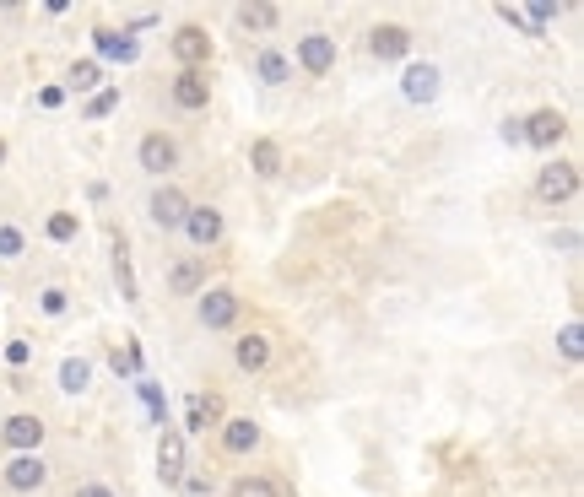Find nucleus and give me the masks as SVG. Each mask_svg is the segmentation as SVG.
<instances>
[{
	"label": "nucleus",
	"instance_id": "obj_1",
	"mask_svg": "<svg viewBox=\"0 0 584 497\" xmlns=\"http://www.w3.org/2000/svg\"><path fill=\"white\" fill-rule=\"evenodd\" d=\"M574 190H579V168L574 163H547L536 173V200H547V206L574 200Z\"/></svg>",
	"mask_w": 584,
	"mask_h": 497
},
{
	"label": "nucleus",
	"instance_id": "obj_2",
	"mask_svg": "<svg viewBox=\"0 0 584 497\" xmlns=\"http://www.w3.org/2000/svg\"><path fill=\"white\" fill-rule=\"evenodd\" d=\"M563 136H568V119L557 114V109H536V114H530L525 125H520V141H530L536 152H552V146L563 141Z\"/></svg>",
	"mask_w": 584,
	"mask_h": 497
},
{
	"label": "nucleus",
	"instance_id": "obj_3",
	"mask_svg": "<svg viewBox=\"0 0 584 497\" xmlns=\"http://www.w3.org/2000/svg\"><path fill=\"white\" fill-rule=\"evenodd\" d=\"M195 319H201L206 330H228L238 319V298L228 287H211V292H201V303H195Z\"/></svg>",
	"mask_w": 584,
	"mask_h": 497
},
{
	"label": "nucleus",
	"instance_id": "obj_4",
	"mask_svg": "<svg viewBox=\"0 0 584 497\" xmlns=\"http://www.w3.org/2000/svg\"><path fill=\"white\" fill-rule=\"evenodd\" d=\"M330 65H336V38H330V33H303L298 38V71L325 76Z\"/></svg>",
	"mask_w": 584,
	"mask_h": 497
},
{
	"label": "nucleus",
	"instance_id": "obj_5",
	"mask_svg": "<svg viewBox=\"0 0 584 497\" xmlns=\"http://www.w3.org/2000/svg\"><path fill=\"white\" fill-rule=\"evenodd\" d=\"M0 438H6V449H17V454H38V443H44V422H38L33 411H17V416H6Z\"/></svg>",
	"mask_w": 584,
	"mask_h": 497
},
{
	"label": "nucleus",
	"instance_id": "obj_6",
	"mask_svg": "<svg viewBox=\"0 0 584 497\" xmlns=\"http://www.w3.org/2000/svg\"><path fill=\"white\" fill-rule=\"evenodd\" d=\"M217 422H222V395L195 389V395L184 400V433H211Z\"/></svg>",
	"mask_w": 584,
	"mask_h": 497
},
{
	"label": "nucleus",
	"instance_id": "obj_7",
	"mask_svg": "<svg viewBox=\"0 0 584 497\" xmlns=\"http://www.w3.org/2000/svg\"><path fill=\"white\" fill-rule=\"evenodd\" d=\"M184 211H190V200H184V190H174V184L152 190V200H146V217L157 227H184Z\"/></svg>",
	"mask_w": 584,
	"mask_h": 497
},
{
	"label": "nucleus",
	"instance_id": "obj_8",
	"mask_svg": "<svg viewBox=\"0 0 584 497\" xmlns=\"http://www.w3.org/2000/svg\"><path fill=\"white\" fill-rule=\"evenodd\" d=\"M49 481V465L38 460V454H11V465H6V487L11 492H38Z\"/></svg>",
	"mask_w": 584,
	"mask_h": 497
},
{
	"label": "nucleus",
	"instance_id": "obj_9",
	"mask_svg": "<svg viewBox=\"0 0 584 497\" xmlns=\"http://www.w3.org/2000/svg\"><path fill=\"white\" fill-rule=\"evenodd\" d=\"M184 233H190L195 249H211L222 238V211L217 206H190L184 211Z\"/></svg>",
	"mask_w": 584,
	"mask_h": 497
},
{
	"label": "nucleus",
	"instance_id": "obj_10",
	"mask_svg": "<svg viewBox=\"0 0 584 497\" xmlns=\"http://www.w3.org/2000/svg\"><path fill=\"white\" fill-rule=\"evenodd\" d=\"M157 476H163L168 487H179L184 481V433L179 427H168V433L157 438Z\"/></svg>",
	"mask_w": 584,
	"mask_h": 497
},
{
	"label": "nucleus",
	"instance_id": "obj_11",
	"mask_svg": "<svg viewBox=\"0 0 584 497\" xmlns=\"http://www.w3.org/2000/svg\"><path fill=\"white\" fill-rule=\"evenodd\" d=\"M174 55L184 60V71H201L211 60V33L206 28H179L174 33Z\"/></svg>",
	"mask_w": 584,
	"mask_h": 497
},
{
	"label": "nucleus",
	"instance_id": "obj_12",
	"mask_svg": "<svg viewBox=\"0 0 584 497\" xmlns=\"http://www.w3.org/2000/svg\"><path fill=\"white\" fill-rule=\"evenodd\" d=\"M168 287H174L179 298H201V292H206V260H201V254H190V260H174V271H168Z\"/></svg>",
	"mask_w": 584,
	"mask_h": 497
},
{
	"label": "nucleus",
	"instance_id": "obj_13",
	"mask_svg": "<svg viewBox=\"0 0 584 497\" xmlns=\"http://www.w3.org/2000/svg\"><path fill=\"white\" fill-rule=\"evenodd\" d=\"M136 157H141V168L152 173V179H163V173L179 163V146H174V136H146Z\"/></svg>",
	"mask_w": 584,
	"mask_h": 497
},
{
	"label": "nucleus",
	"instance_id": "obj_14",
	"mask_svg": "<svg viewBox=\"0 0 584 497\" xmlns=\"http://www.w3.org/2000/svg\"><path fill=\"white\" fill-rule=\"evenodd\" d=\"M438 65H406V76H401V92H406V103H433L438 98Z\"/></svg>",
	"mask_w": 584,
	"mask_h": 497
},
{
	"label": "nucleus",
	"instance_id": "obj_15",
	"mask_svg": "<svg viewBox=\"0 0 584 497\" xmlns=\"http://www.w3.org/2000/svg\"><path fill=\"white\" fill-rule=\"evenodd\" d=\"M233 362H238L244 373H265V368H271V341H265V335H255V330L238 335V341H233Z\"/></svg>",
	"mask_w": 584,
	"mask_h": 497
},
{
	"label": "nucleus",
	"instance_id": "obj_16",
	"mask_svg": "<svg viewBox=\"0 0 584 497\" xmlns=\"http://www.w3.org/2000/svg\"><path fill=\"white\" fill-rule=\"evenodd\" d=\"M255 443H260L255 416H228V422H222V449L228 454H255Z\"/></svg>",
	"mask_w": 584,
	"mask_h": 497
},
{
	"label": "nucleus",
	"instance_id": "obj_17",
	"mask_svg": "<svg viewBox=\"0 0 584 497\" xmlns=\"http://www.w3.org/2000/svg\"><path fill=\"white\" fill-rule=\"evenodd\" d=\"M174 103H179V109H206V103H211V82H206V76L201 71H179L174 76Z\"/></svg>",
	"mask_w": 584,
	"mask_h": 497
},
{
	"label": "nucleus",
	"instance_id": "obj_18",
	"mask_svg": "<svg viewBox=\"0 0 584 497\" xmlns=\"http://www.w3.org/2000/svg\"><path fill=\"white\" fill-rule=\"evenodd\" d=\"M368 49H374V60H406V55H411V33L390 22V28H374V33H368Z\"/></svg>",
	"mask_w": 584,
	"mask_h": 497
},
{
	"label": "nucleus",
	"instance_id": "obj_19",
	"mask_svg": "<svg viewBox=\"0 0 584 497\" xmlns=\"http://www.w3.org/2000/svg\"><path fill=\"white\" fill-rule=\"evenodd\" d=\"M92 44H98L103 60H119V65H130V60L141 55L136 38H130V33H114V28H98V33H92Z\"/></svg>",
	"mask_w": 584,
	"mask_h": 497
},
{
	"label": "nucleus",
	"instance_id": "obj_20",
	"mask_svg": "<svg viewBox=\"0 0 584 497\" xmlns=\"http://www.w3.org/2000/svg\"><path fill=\"white\" fill-rule=\"evenodd\" d=\"M255 76L265 87H282V82H292V60L276 55V49H260V55H255Z\"/></svg>",
	"mask_w": 584,
	"mask_h": 497
},
{
	"label": "nucleus",
	"instance_id": "obj_21",
	"mask_svg": "<svg viewBox=\"0 0 584 497\" xmlns=\"http://www.w3.org/2000/svg\"><path fill=\"white\" fill-rule=\"evenodd\" d=\"M249 163H255L260 179H276V173H282V146H276L271 136H260L255 146H249Z\"/></svg>",
	"mask_w": 584,
	"mask_h": 497
},
{
	"label": "nucleus",
	"instance_id": "obj_22",
	"mask_svg": "<svg viewBox=\"0 0 584 497\" xmlns=\"http://www.w3.org/2000/svg\"><path fill=\"white\" fill-rule=\"evenodd\" d=\"M87 379H92V368H87L82 357H65V362H60V389H65V395H82Z\"/></svg>",
	"mask_w": 584,
	"mask_h": 497
},
{
	"label": "nucleus",
	"instance_id": "obj_23",
	"mask_svg": "<svg viewBox=\"0 0 584 497\" xmlns=\"http://www.w3.org/2000/svg\"><path fill=\"white\" fill-rule=\"evenodd\" d=\"M276 17H282V11H276V6H238V28H249V33H265V28H276Z\"/></svg>",
	"mask_w": 584,
	"mask_h": 497
},
{
	"label": "nucleus",
	"instance_id": "obj_24",
	"mask_svg": "<svg viewBox=\"0 0 584 497\" xmlns=\"http://www.w3.org/2000/svg\"><path fill=\"white\" fill-rule=\"evenodd\" d=\"M114 281H119V292L125 298H136V271H130V249L114 238Z\"/></svg>",
	"mask_w": 584,
	"mask_h": 497
},
{
	"label": "nucleus",
	"instance_id": "obj_25",
	"mask_svg": "<svg viewBox=\"0 0 584 497\" xmlns=\"http://www.w3.org/2000/svg\"><path fill=\"white\" fill-rule=\"evenodd\" d=\"M557 346H563V357H568V362H579V357H584V330H579V319H568V325L557 330Z\"/></svg>",
	"mask_w": 584,
	"mask_h": 497
},
{
	"label": "nucleus",
	"instance_id": "obj_26",
	"mask_svg": "<svg viewBox=\"0 0 584 497\" xmlns=\"http://www.w3.org/2000/svg\"><path fill=\"white\" fill-rule=\"evenodd\" d=\"M22 249H28V238H22V227L0 222V260H22Z\"/></svg>",
	"mask_w": 584,
	"mask_h": 497
},
{
	"label": "nucleus",
	"instance_id": "obj_27",
	"mask_svg": "<svg viewBox=\"0 0 584 497\" xmlns=\"http://www.w3.org/2000/svg\"><path fill=\"white\" fill-rule=\"evenodd\" d=\"M98 82H103V65L98 60H76L71 65V87L76 92H87V87H98Z\"/></svg>",
	"mask_w": 584,
	"mask_h": 497
},
{
	"label": "nucleus",
	"instance_id": "obj_28",
	"mask_svg": "<svg viewBox=\"0 0 584 497\" xmlns=\"http://www.w3.org/2000/svg\"><path fill=\"white\" fill-rule=\"evenodd\" d=\"M76 233H82V222H76L71 211H55V217H49V238H55V244H71Z\"/></svg>",
	"mask_w": 584,
	"mask_h": 497
},
{
	"label": "nucleus",
	"instance_id": "obj_29",
	"mask_svg": "<svg viewBox=\"0 0 584 497\" xmlns=\"http://www.w3.org/2000/svg\"><path fill=\"white\" fill-rule=\"evenodd\" d=\"M179 487L190 492V497H211V492H217V476H211V470H184Z\"/></svg>",
	"mask_w": 584,
	"mask_h": 497
},
{
	"label": "nucleus",
	"instance_id": "obj_30",
	"mask_svg": "<svg viewBox=\"0 0 584 497\" xmlns=\"http://www.w3.org/2000/svg\"><path fill=\"white\" fill-rule=\"evenodd\" d=\"M233 497H276V487L265 476H238L233 481Z\"/></svg>",
	"mask_w": 584,
	"mask_h": 497
},
{
	"label": "nucleus",
	"instance_id": "obj_31",
	"mask_svg": "<svg viewBox=\"0 0 584 497\" xmlns=\"http://www.w3.org/2000/svg\"><path fill=\"white\" fill-rule=\"evenodd\" d=\"M114 109H119V92H114V87H103L98 98H92V109H87V114H92V119H109Z\"/></svg>",
	"mask_w": 584,
	"mask_h": 497
},
{
	"label": "nucleus",
	"instance_id": "obj_32",
	"mask_svg": "<svg viewBox=\"0 0 584 497\" xmlns=\"http://www.w3.org/2000/svg\"><path fill=\"white\" fill-rule=\"evenodd\" d=\"M114 373H141V346H125V352H114Z\"/></svg>",
	"mask_w": 584,
	"mask_h": 497
},
{
	"label": "nucleus",
	"instance_id": "obj_33",
	"mask_svg": "<svg viewBox=\"0 0 584 497\" xmlns=\"http://www.w3.org/2000/svg\"><path fill=\"white\" fill-rule=\"evenodd\" d=\"M44 314H65V292H60V287L44 292Z\"/></svg>",
	"mask_w": 584,
	"mask_h": 497
},
{
	"label": "nucleus",
	"instance_id": "obj_34",
	"mask_svg": "<svg viewBox=\"0 0 584 497\" xmlns=\"http://www.w3.org/2000/svg\"><path fill=\"white\" fill-rule=\"evenodd\" d=\"M60 98H65L60 87H44V92H38V103H44V109H60Z\"/></svg>",
	"mask_w": 584,
	"mask_h": 497
},
{
	"label": "nucleus",
	"instance_id": "obj_35",
	"mask_svg": "<svg viewBox=\"0 0 584 497\" xmlns=\"http://www.w3.org/2000/svg\"><path fill=\"white\" fill-rule=\"evenodd\" d=\"M6 357L17 362V368H22V362H28V341H11V346H6Z\"/></svg>",
	"mask_w": 584,
	"mask_h": 497
},
{
	"label": "nucleus",
	"instance_id": "obj_36",
	"mask_svg": "<svg viewBox=\"0 0 584 497\" xmlns=\"http://www.w3.org/2000/svg\"><path fill=\"white\" fill-rule=\"evenodd\" d=\"M76 497H114V492L98 487V481H87V487H76Z\"/></svg>",
	"mask_w": 584,
	"mask_h": 497
},
{
	"label": "nucleus",
	"instance_id": "obj_37",
	"mask_svg": "<svg viewBox=\"0 0 584 497\" xmlns=\"http://www.w3.org/2000/svg\"><path fill=\"white\" fill-rule=\"evenodd\" d=\"M0 163H6V141H0Z\"/></svg>",
	"mask_w": 584,
	"mask_h": 497
}]
</instances>
